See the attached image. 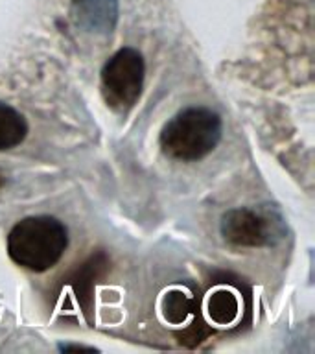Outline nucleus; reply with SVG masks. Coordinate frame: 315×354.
<instances>
[{
  "mask_svg": "<svg viewBox=\"0 0 315 354\" xmlns=\"http://www.w3.org/2000/svg\"><path fill=\"white\" fill-rule=\"evenodd\" d=\"M223 124L209 107H187L179 111L160 131L162 153L181 162H195L212 153L220 144Z\"/></svg>",
  "mask_w": 315,
  "mask_h": 354,
  "instance_id": "obj_2",
  "label": "nucleus"
},
{
  "mask_svg": "<svg viewBox=\"0 0 315 354\" xmlns=\"http://www.w3.org/2000/svg\"><path fill=\"white\" fill-rule=\"evenodd\" d=\"M146 63L135 48H120L105 61L102 68V94L105 104L116 113L126 115L142 96Z\"/></svg>",
  "mask_w": 315,
  "mask_h": 354,
  "instance_id": "obj_3",
  "label": "nucleus"
},
{
  "mask_svg": "<svg viewBox=\"0 0 315 354\" xmlns=\"http://www.w3.org/2000/svg\"><path fill=\"white\" fill-rule=\"evenodd\" d=\"M74 19L90 33H111L118 19L116 0H72Z\"/></svg>",
  "mask_w": 315,
  "mask_h": 354,
  "instance_id": "obj_5",
  "label": "nucleus"
},
{
  "mask_svg": "<svg viewBox=\"0 0 315 354\" xmlns=\"http://www.w3.org/2000/svg\"><path fill=\"white\" fill-rule=\"evenodd\" d=\"M204 312L210 323L218 326H229L236 323L242 312V303L238 299L236 292H232L231 288L220 286L212 290L204 303Z\"/></svg>",
  "mask_w": 315,
  "mask_h": 354,
  "instance_id": "obj_6",
  "label": "nucleus"
},
{
  "mask_svg": "<svg viewBox=\"0 0 315 354\" xmlns=\"http://www.w3.org/2000/svg\"><path fill=\"white\" fill-rule=\"evenodd\" d=\"M0 177H2V176H0ZM0 183H2V179H0Z\"/></svg>",
  "mask_w": 315,
  "mask_h": 354,
  "instance_id": "obj_10",
  "label": "nucleus"
},
{
  "mask_svg": "<svg viewBox=\"0 0 315 354\" xmlns=\"http://www.w3.org/2000/svg\"><path fill=\"white\" fill-rule=\"evenodd\" d=\"M193 312V299L181 288H171L162 299V315L171 325H182Z\"/></svg>",
  "mask_w": 315,
  "mask_h": 354,
  "instance_id": "obj_8",
  "label": "nucleus"
},
{
  "mask_svg": "<svg viewBox=\"0 0 315 354\" xmlns=\"http://www.w3.org/2000/svg\"><path fill=\"white\" fill-rule=\"evenodd\" d=\"M28 135L26 118L11 105L0 102V151L17 148Z\"/></svg>",
  "mask_w": 315,
  "mask_h": 354,
  "instance_id": "obj_7",
  "label": "nucleus"
},
{
  "mask_svg": "<svg viewBox=\"0 0 315 354\" xmlns=\"http://www.w3.org/2000/svg\"><path fill=\"white\" fill-rule=\"evenodd\" d=\"M68 248V231L54 216H28L8 234V254L17 266L33 273L54 268Z\"/></svg>",
  "mask_w": 315,
  "mask_h": 354,
  "instance_id": "obj_1",
  "label": "nucleus"
},
{
  "mask_svg": "<svg viewBox=\"0 0 315 354\" xmlns=\"http://www.w3.org/2000/svg\"><path fill=\"white\" fill-rule=\"evenodd\" d=\"M221 234L236 248H264L273 243V223L253 209H231L221 218Z\"/></svg>",
  "mask_w": 315,
  "mask_h": 354,
  "instance_id": "obj_4",
  "label": "nucleus"
},
{
  "mask_svg": "<svg viewBox=\"0 0 315 354\" xmlns=\"http://www.w3.org/2000/svg\"><path fill=\"white\" fill-rule=\"evenodd\" d=\"M61 351H72V348H79V351H83V348H87V351H93V347H85V345H61Z\"/></svg>",
  "mask_w": 315,
  "mask_h": 354,
  "instance_id": "obj_9",
  "label": "nucleus"
}]
</instances>
